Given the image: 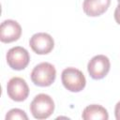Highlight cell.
Segmentation results:
<instances>
[{
	"label": "cell",
	"mask_w": 120,
	"mask_h": 120,
	"mask_svg": "<svg viewBox=\"0 0 120 120\" xmlns=\"http://www.w3.org/2000/svg\"><path fill=\"white\" fill-rule=\"evenodd\" d=\"M54 111V102L47 94L37 95L30 104V112L34 118L42 120L50 117Z\"/></svg>",
	"instance_id": "1"
},
{
	"label": "cell",
	"mask_w": 120,
	"mask_h": 120,
	"mask_svg": "<svg viewBox=\"0 0 120 120\" xmlns=\"http://www.w3.org/2000/svg\"><path fill=\"white\" fill-rule=\"evenodd\" d=\"M56 77L55 68L48 62H42L37 65L31 72V80L35 85L47 87L52 84Z\"/></svg>",
	"instance_id": "2"
},
{
	"label": "cell",
	"mask_w": 120,
	"mask_h": 120,
	"mask_svg": "<svg viewBox=\"0 0 120 120\" xmlns=\"http://www.w3.org/2000/svg\"><path fill=\"white\" fill-rule=\"evenodd\" d=\"M61 81L66 89L70 92H80L86 84V80L83 73L75 68H67L62 71Z\"/></svg>",
	"instance_id": "3"
},
{
	"label": "cell",
	"mask_w": 120,
	"mask_h": 120,
	"mask_svg": "<svg viewBox=\"0 0 120 120\" xmlns=\"http://www.w3.org/2000/svg\"><path fill=\"white\" fill-rule=\"evenodd\" d=\"M7 63L12 69L22 70L24 69L30 61V55L26 49L16 46L9 49L7 52Z\"/></svg>",
	"instance_id": "4"
},
{
	"label": "cell",
	"mask_w": 120,
	"mask_h": 120,
	"mask_svg": "<svg viewBox=\"0 0 120 120\" xmlns=\"http://www.w3.org/2000/svg\"><path fill=\"white\" fill-rule=\"evenodd\" d=\"M111 63L107 56L98 54L94 56L87 65V70L90 77L94 80L103 79L110 71Z\"/></svg>",
	"instance_id": "5"
},
{
	"label": "cell",
	"mask_w": 120,
	"mask_h": 120,
	"mask_svg": "<svg viewBox=\"0 0 120 120\" xmlns=\"http://www.w3.org/2000/svg\"><path fill=\"white\" fill-rule=\"evenodd\" d=\"M7 93L12 100L21 102L28 98L29 87L24 79L21 77H13L7 84Z\"/></svg>",
	"instance_id": "6"
},
{
	"label": "cell",
	"mask_w": 120,
	"mask_h": 120,
	"mask_svg": "<svg viewBox=\"0 0 120 120\" xmlns=\"http://www.w3.org/2000/svg\"><path fill=\"white\" fill-rule=\"evenodd\" d=\"M29 45L36 53L48 54L52 51L54 41L52 36L47 33H37L31 37Z\"/></svg>",
	"instance_id": "7"
},
{
	"label": "cell",
	"mask_w": 120,
	"mask_h": 120,
	"mask_svg": "<svg viewBox=\"0 0 120 120\" xmlns=\"http://www.w3.org/2000/svg\"><path fill=\"white\" fill-rule=\"evenodd\" d=\"M22 35L21 25L14 20H6L0 25V40L10 43L18 40Z\"/></svg>",
	"instance_id": "8"
},
{
	"label": "cell",
	"mask_w": 120,
	"mask_h": 120,
	"mask_svg": "<svg viewBox=\"0 0 120 120\" xmlns=\"http://www.w3.org/2000/svg\"><path fill=\"white\" fill-rule=\"evenodd\" d=\"M111 0H84L82 4L83 12L90 17H98L107 11Z\"/></svg>",
	"instance_id": "9"
},
{
	"label": "cell",
	"mask_w": 120,
	"mask_h": 120,
	"mask_svg": "<svg viewBox=\"0 0 120 120\" xmlns=\"http://www.w3.org/2000/svg\"><path fill=\"white\" fill-rule=\"evenodd\" d=\"M82 117L84 120H107L109 118V114L104 107L98 104H92L84 108Z\"/></svg>",
	"instance_id": "10"
},
{
	"label": "cell",
	"mask_w": 120,
	"mask_h": 120,
	"mask_svg": "<svg viewBox=\"0 0 120 120\" xmlns=\"http://www.w3.org/2000/svg\"><path fill=\"white\" fill-rule=\"evenodd\" d=\"M14 119H21V120H27L28 116L26 115L25 112L21 109H11L6 114V120H14Z\"/></svg>",
	"instance_id": "11"
},
{
	"label": "cell",
	"mask_w": 120,
	"mask_h": 120,
	"mask_svg": "<svg viewBox=\"0 0 120 120\" xmlns=\"http://www.w3.org/2000/svg\"><path fill=\"white\" fill-rule=\"evenodd\" d=\"M114 20L118 24H120V3L117 5L114 10Z\"/></svg>",
	"instance_id": "12"
},
{
	"label": "cell",
	"mask_w": 120,
	"mask_h": 120,
	"mask_svg": "<svg viewBox=\"0 0 120 120\" xmlns=\"http://www.w3.org/2000/svg\"><path fill=\"white\" fill-rule=\"evenodd\" d=\"M114 115H115V118L117 120H120V101L117 102V104L115 105V108H114Z\"/></svg>",
	"instance_id": "13"
},
{
	"label": "cell",
	"mask_w": 120,
	"mask_h": 120,
	"mask_svg": "<svg viewBox=\"0 0 120 120\" xmlns=\"http://www.w3.org/2000/svg\"><path fill=\"white\" fill-rule=\"evenodd\" d=\"M117 1H118V3H120V0H117Z\"/></svg>",
	"instance_id": "14"
}]
</instances>
